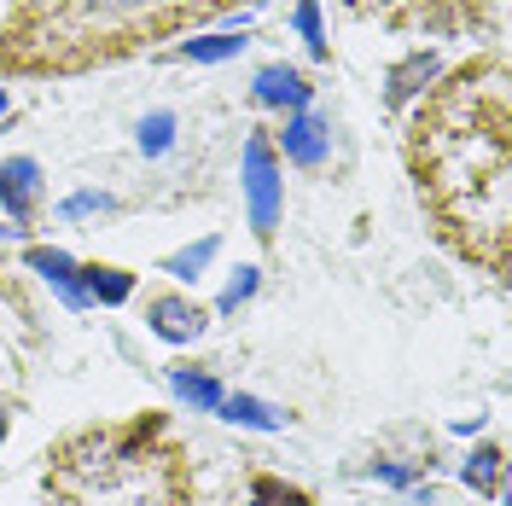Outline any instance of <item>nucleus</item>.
<instances>
[{"label":"nucleus","instance_id":"obj_15","mask_svg":"<svg viewBox=\"0 0 512 506\" xmlns=\"http://www.w3.org/2000/svg\"><path fill=\"white\" fill-rule=\"evenodd\" d=\"M297 30H303V41H309V53L326 59V35H320V6H315V0H303V6H297Z\"/></svg>","mask_w":512,"mask_h":506},{"label":"nucleus","instance_id":"obj_1","mask_svg":"<svg viewBox=\"0 0 512 506\" xmlns=\"http://www.w3.org/2000/svg\"><path fill=\"white\" fill-rule=\"evenodd\" d=\"M245 198H251V227L274 233V222H280V163L268 152V140L245 146Z\"/></svg>","mask_w":512,"mask_h":506},{"label":"nucleus","instance_id":"obj_5","mask_svg":"<svg viewBox=\"0 0 512 506\" xmlns=\"http://www.w3.org/2000/svg\"><path fill=\"white\" fill-rule=\"evenodd\" d=\"M35 169L30 158H12V163H0V204H6V216L12 222H24L30 216V204H35Z\"/></svg>","mask_w":512,"mask_h":506},{"label":"nucleus","instance_id":"obj_10","mask_svg":"<svg viewBox=\"0 0 512 506\" xmlns=\"http://www.w3.org/2000/svg\"><path fill=\"white\" fill-rule=\"evenodd\" d=\"M82 274H88L82 291L99 297V303H123L128 291H134V274H123V268H82Z\"/></svg>","mask_w":512,"mask_h":506},{"label":"nucleus","instance_id":"obj_18","mask_svg":"<svg viewBox=\"0 0 512 506\" xmlns=\"http://www.w3.org/2000/svg\"><path fill=\"white\" fill-rule=\"evenodd\" d=\"M88 210H111V198H105V192H76V198L64 204V216H88Z\"/></svg>","mask_w":512,"mask_h":506},{"label":"nucleus","instance_id":"obj_7","mask_svg":"<svg viewBox=\"0 0 512 506\" xmlns=\"http://www.w3.org/2000/svg\"><path fill=\"white\" fill-rule=\"evenodd\" d=\"M222 419L233 425H251V431H280V413L268 408V402H256V396H222Z\"/></svg>","mask_w":512,"mask_h":506},{"label":"nucleus","instance_id":"obj_16","mask_svg":"<svg viewBox=\"0 0 512 506\" xmlns=\"http://www.w3.org/2000/svg\"><path fill=\"white\" fill-rule=\"evenodd\" d=\"M251 291H256V268H239V274L227 280V291H222V315H233V309H239Z\"/></svg>","mask_w":512,"mask_h":506},{"label":"nucleus","instance_id":"obj_11","mask_svg":"<svg viewBox=\"0 0 512 506\" xmlns=\"http://www.w3.org/2000/svg\"><path fill=\"white\" fill-rule=\"evenodd\" d=\"M175 396L181 402H192V408H222V384L216 379H204V373H175Z\"/></svg>","mask_w":512,"mask_h":506},{"label":"nucleus","instance_id":"obj_6","mask_svg":"<svg viewBox=\"0 0 512 506\" xmlns=\"http://www.w3.org/2000/svg\"><path fill=\"white\" fill-rule=\"evenodd\" d=\"M286 158L291 163H320L326 158V123L309 117V111H297L286 123Z\"/></svg>","mask_w":512,"mask_h":506},{"label":"nucleus","instance_id":"obj_8","mask_svg":"<svg viewBox=\"0 0 512 506\" xmlns=\"http://www.w3.org/2000/svg\"><path fill=\"white\" fill-rule=\"evenodd\" d=\"M239 47H245V35L222 30V35H198V41H187V47H181V59H192V64H222V59H239Z\"/></svg>","mask_w":512,"mask_h":506},{"label":"nucleus","instance_id":"obj_17","mask_svg":"<svg viewBox=\"0 0 512 506\" xmlns=\"http://www.w3.org/2000/svg\"><path fill=\"white\" fill-rule=\"evenodd\" d=\"M256 506H303V495H297V489H280L274 477H262V483H256Z\"/></svg>","mask_w":512,"mask_h":506},{"label":"nucleus","instance_id":"obj_12","mask_svg":"<svg viewBox=\"0 0 512 506\" xmlns=\"http://www.w3.org/2000/svg\"><path fill=\"white\" fill-rule=\"evenodd\" d=\"M466 483H472L478 495H495V489H501V448H478V454L466 460Z\"/></svg>","mask_w":512,"mask_h":506},{"label":"nucleus","instance_id":"obj_19","mask_svg":"<svg viewBox=\"0 0 512 506\" xmlns=\"http://www.w3.org/2000/svg\"><path fill=\"white\" fill-rule=\"evenodd\" d=\"M88 6H111V12H128V6H140V0H88Z\"/></svg>","mask_w":512,"mask_h":506},{"label":"nucleus","instance_id":"obj_2","mask_svg":"<svg viewBox=\"0 0 512 506\" xmlns=\"http://www.w3.org/2000/svg\"><path fill=\"white\" fill-rule=\"evenodd\" d=\"M146 315H152V332H158L163 344H192L204 332V309L187 303V297H158Z\"/></svg>","mask_w":512,"mask_h":506},{"label":"nucleus","instance_id":"obj_20","mask_svg":"<svg viewBox=\"0 0 512 506\" xmlns=\"http://www.w3.org/2000/svg\"><path fill=\"white\" fill-rule=\"evenodd\" d=\"M0 443H6V413H0Z\"/></svg>","mask_w":512,"mask_h":506},{"label":"nucleus","instance_id":"obj_14","mask_svg":"<svg viewBox=\"0 0 512 506\" xmlns=\"http://www.w3.org/2000/svg\"><path fill=\"white\" fill-rule=\"evenodd\" d=\"M169 140H175V117H169V111H152V117L140 123V152H146V158H163Z\"/></svg>","mask_w":512,"mask_h":506},{"label":"nucleus","instance_id":"obj_4","mask_svg":"<svg viewBox=\"0 0 512 506\" xmlns=\"http://www.w3.org/2000/svg\"><path fill=\"white\" fill-rule=\"evenodd\" d=\"M256 99H262V105H274V111H280V105L303 111V105H309V82H303L291 64H268V70L256 76Z\"/></svg>","mask_w":512,"mask_h":506},{"label":"nucleus","instance_id":"obj_9","mask_svg":"<svg viewBox=\"0 0 512 506\" xmlns=\"http://www.w3.org/2000/svg\"><path fill=\"white\" fill-rule=\"evenodd\" d=\"M431 76H437V59H431V53H414L408 64H396V70H390V105L414 99L419 82H431Z\"/></svg>","mask_w":512,"mask_h":506},{"label":"nucleus","instance_id":"obj_21","mask_svg":"<svg viewBox=\"0 0 512 506\" xmlns=\"http://www.w3.org/2000/svg\"><path fill=\"white\" fill-rule=\"evenodd\" d=\"M0 117H6V94H0Z\"/></svg>","mask_w":512,"mask_h":506},{"label":"nucleus","instance_id":"obj_3","mask_svg":"<svg viewBox=\"0 0 512 506\" xmlns=\"http://www.w3.org/2000/svg\"><path fill=\"white\" fill-rule=\"evenodd\" d=\"M30 268H35V274H41L47 285H59V297L70 303V309H82V303H88V291H82V268H76V262H70L64 251H47V245H35V251H30Z\"/></svg>","mask_w":512,"mask_h":506},{"label":"nucleus","instance_id":"obj_13","mask_svg":"<svg viewBox=\"0 0 512 506\" xmlns=\"http://www.w3.org/2000/svg\"><path fill=\"white\" fill-rule=\"evenodd\" d=\"M210 256H216V239H198L192 251H175V256H169V262H163V268H169L175 280H198V274L210 268Z\"/></svg>","mask_w":512,"mask_h":506}]
</instances>
